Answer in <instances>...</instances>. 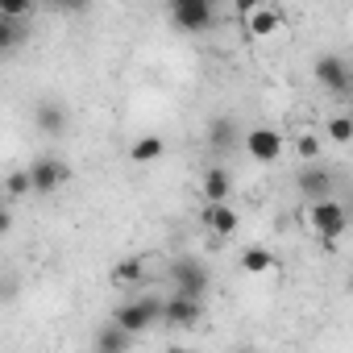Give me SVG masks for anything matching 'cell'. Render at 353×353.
<instances>
[{
  "label": "cell",
  "mask_w": 353,
  "mask_h": 353,
  "mask_svg": "<svg viewBox=\"0 0 353 353\" xmlns=\"http://www.w3.org/2000/svg\"><path fill=\"white\" fill-rule=\"evenodd\" d=\"M312 75L332 100H353V63L345 54H320L312 63Z\"/></svg>",
  "instance_id": "6da1fadb"
},
{
  "label": "cell",
  "mask_w": 353,
  "mask_h": 353,
  "mask_svg": "<svg viewBox=\"0 0 353 353\" xmlns=\"http://www.w3.org/2000/svg\"><path fill=\"white\" fill-rule=\"evenodd\" d=\"M158 320H162V299H154V295H145V299H129V303H121L117 316H112V324H117L121 332H129V336L150 332Z\"/></svg>",
  "instance_id": "7a4b0ae2"
},
{
  "label": "cell",
  "mask_w": 353,
  "mask_h": 353,
  "mask_svg": "<svg viewBox=\"0 0 353 353\" xmlns=\"http://www.w3.org/2000/svg\"><path fill=\"white\" fill-rule=\"evenodd\" d=\"M166 274H170V283H174V295H188V299H200V303H204V295H208V287H212L208 266H200L196 258H174V262L166 266Z\"/></svg>",
  "instance_id": "3957f363"
},
{
  "label": "cell",
  "mask_w": 353,
  "mask_h": 353,
  "mask_svg": "<svg viewBox=\"0 0 353 353\" xmlns=\"http://www.w3.org/2000/svg\"><path fill=\"white\" fill-rule=\"evenodd\" d=\"M170 21L183 34H204L212 30L216 9H212V0H170Z\"/></svg>",
  "instance_id": "277c9868"
},
{
  "label": "cell",
  "mask_w": 353,
  "mask_h": 353,
  "mask_svg": "<svg viewBox=\"0 0 353 353\" xmlns=\"http://www.w3.org/2000/svg\"><path fill=\"white\" fill-rule=\"evenodd\" d=\"M307 225L324 237V241H336L345 229H349V208L341 200H324V204H312L307 212Z\"/></svg>",
  "instance_id": "5b68a950"
},
{
  "label": "cell",
  "mask_w": 353,
  "mask_h": 353,
  "mask_svg": "<svg viewBox=\"0 0 353 353\" xmlns=\"http://www.w3.org/2000/svg\"><path fill=\"white\" fill-rule=\"evenodd\" d=\"M295 192H299V200H312V204L332 200V170L320 166V162L299 166V174H295Z\"/></svg>",
  "instance_id": "8992f818"
},
{
  "label": "cell",
  "mask_w": 353,
  "mask_h": 353,
  "mask_svg": "<svg viewBox=\"0 0 353 353\" xmlns=\"http://www.w3.org/2000/svg\"><path fill=\"white\" fill-rule=\"evenodd\" d=\"M71 179V166L63 162V158H38L34 166H30V183H34V196H50V192H59L63 183Z\"/></svg>",
  "instance_id": "52a82bcc"
},
{
  "label": "cell",
  "mask_w": 353,
  "mask_h": 353,
  "mask_svg": "<svg viewBox=\"0 0 353 353\" xmlns=\"http://www.w3.org/2000/svg\"><path fill=\"white\" fill-rule=\"evenodd\" d=\"M245 154H250L254 162H262V166L279 162V158H283V133H279V129H266V125L250 129V133H245Z\"/></svg>",
  "instance_id": "ba28073f"
},
{
  "label": "cell",
  "mask_w": 353,
  "mask_h": 353,
  "mask_svg": "<svg viewBox=\"0 0 353 353\" xmlns=\"http://www.w3.org/2000/svg\"><path fill=\"white\" fill-rule=\"evenodd\" d=\"M200 312H204V303L200 299H188V295H170L162 303V320L170 328H192V324H200Z\"/></svg>",
  "instance_id": "9c48e42d"
},
{
  "label": "cell",
  "mask_w": 353,
  "mask_h": 353,
  "mask_svg": "<svg viewBox=\"0 0 353 353\" xmlns=\"http://www.w3.org/2000/svg\"><path fill=\"white\" fill-rule=\"evenodd\" d=\"M200 225L208 229V233H216V237H233L237 233V212L229 208V204H208L204 212H200Z\"/></svg>",
  "instance_id": "30bf717a"
},
{
  "label": "cell",
  "mask_w": 353,
  "mask_h": 353,
  "mask_svg": "<svg viewBox=\"0 0 353 353\" xmlns=\"http://www.w3.org/2000/svg\"><path fill=\"white\" fill-rule=\"evenodd\" d=\"M208 141H212V150L229 154V150H237V141H245V133H241V125L233 117H216L208 125Z\"/></svg>",
  "instance_id": "8fae6325"
},
{
  "label": "cell",
  "mask_w": 353,
  "mask_h": 353,
  "mask_svg": "<svg viewBox=\"0 0 353 353\" xmlns=\"http://www.w3.org/2000/svg\"><path fill=\"white\" fill-rule=\"evenodd\" d=\"M200 192H204V200H208V204H225V200L233 196V179H229V170H225V166H208V170H204Z\"/></svg>",
  "instance_id": "7c38bea8"
},
{
  "label": "cell",
  "mask_w": 353,
  "mask_h": 353,
  "mask_svg": "<svg viewBox=\"0 0 353 353\" xmlns=\"http://www.w3.org/2000/svg\"><path fill=\"white\" fill-rule=\"evenodd\" d=\"M67 121H71L67 108H59L54 100H42V104L34 108V125H38L42 133H50V137H63V133H67Z\"/></svg>",
  "instance_id": "4fadbf2b"
},
{
  "label": "cell",
  "mask_w": 353,
  "mask_h": 353,
  "mask_svg": "<svg viewBox=\"0 0 353 353\" xmlns=\"http://www.w3.org/2000/svg\"><path fill=\"white\" fill-rule=\"evenodd\" d=\"M162 154H166V141H162L158 133H145V137H137V141L129 145V158H133V166H154Z\"/></svg>",
  "instance_id": "5bb4252c"
},
{
  "label": "cell",
  "mask_w": 353,
  "mask_h": 353,
  "mask_svg": "<svg viewBox=\"0 0 353 353\" xmlns=\"http://www.w3.org/2000/svg\"><path fill=\"white\" fill-rule=\"evenodd\" d=\"M279 26H283V13H279L274 5H266V0L245 17V30H250V34H279Z\"/></svg>",
  "instance_id": "9a60e30c"
},
{
  "label": "cell",
  "mask_w": 353,
  "mask_h": 353,
  "mask_svg": "<svg viewBox=\"0 0 353 353\" xmlns=\"http://www.w3.org/2000/svg\"><path fill=\"white\" fill-rule=\"evenodd\" d=\"M237 266H241L245 274H266V270H274V254H270L266 245H250V250H241Z\"/></svg>",
  "instance_id": "2e32d148"
},
{
  "label": "cell",
  "mask_w": 353,
  "mask_h": 353,
  "mask_svg": "<svg viewBox=\"0 0 353 353\" xmlns=\"http://www.w3.org/2000/svg\"><path fill=\"white\" fill-rule=\"evenodd\" d=\"M129 341H133L129 332H121L117 324H108V328H100V332H96V353H125V349H129Z\"/></svg>",
  "instance_id": "e0dca14e"
},
{
  "label": "cell",
  "mask_w": 353,
  "mask_h": 353,
  "mask_svg": "<svg viewBox=\"0 0 353 353\" xmlns=\"http://www.w3.org/2000/svg\"><path fill=\"white\" fill-rule=\"evenodd\" d=\"M21 42H26V26H21V21H9V17H0V50L9 54V50H17Z\"/></svg>",
  "instance_id": "ac0fdd59"
},
{
  "label": "cell",
  "mask_w": 353,
  "mask_h": 353,
  "mask_svg": "<svg viewBox=\"0 0 353 353\" xmlns=\"http://www.w3.org/2000/svg\"><path fill=\"white\" fill-rule=\"evenodd\" d=\"M34 192V183H30V170H13L9 179H5V200L9 204H17L21 196H30Z\"/></svg>",
  "instance_id": "d6986e66"
},
{
  "label": "cell",
  "mask_w": 353,
  "mask_h": 353,
  "mask_svg": "<svg viewBox=\"0 0 353 353\" xmlns=\"http://www.w3.org/2000/svg\"><path fill=\"white\" fill-rule=\"evenodd\" d=\"M112 283H121V287L141 283V258H121V262L112 266Z\"/></svg>",
  "instance_id": "ffe728a7"
},
{
  "label": "cell",
  "mask_w": 353,
  "mask_h": 353,
  "mask_svg": "<svg viewBox=\"0 0 353 353\" xmlns=\"http://www.w3.org/2000/svg\"><path fill=\"white\" fill-rule=\"evenodd\" d=\"M328 137H332L336 145H349V141H353V117H349V112L328 117Z\"/></svg>",
  "instance_id": "44dd1931"
},
{
  "label": "cell",
  "mask_w": 353,
  "mask_h": 353,
  "mask_svg": "<svg viewBox=\"0 0 353 353\" xmlns=\"http://www.w3.org/2000/svg\"><path fill=\"white\" fill-rule=\"evenodd\" d=\"M34 13L30 0H0V17H9V21H26Z\"/></svg>",
  "instance_id": "7402d4cb"
},
{
  "label": "cell",
  "mask_w": 353,
  "mask_h": 353,
  "mask_svg": "<svg viewBox=\"0 0 353 353\" xmlns=\"http://www.w3.org/2000/svg\"><path fill=\"white\" fill-rule=\"evenodd\" d=\"M295 150H299V158H303V162H316V154H320V141H316V137H312V133H303V137H299V145H295Z\"/></svg>",
  "instance_id": "603a6c76"
},
{
  "label": "cell",
  "mask_w": 353,
  "mask_h": 353,
  "mask_svg": "<svg viewBox=\"0 0 353 353\" xmlns=\"http://www.w3.org/2000/svg\"><path fill=\"white\" fill-rule=\"evenodd\" d=\"M170 353H200V349H192V345H179V349H170Z\"/></svg>",
  "instance_id": "cb8c5ba5"
},
{
  "label": "cell",
  "mask_w": 353,
  "mask_h": 353,
  "mask_svg": "<svg viewBox=\"0 0 353 353\" xmlns=\"http://www.w3.org/2000/svg\"><path fill=\"white\" fill-rule=\"evenodd\" d=\"M233 353H254V349H233Z\"/></svg>",
  "instance_id": "d4e9b609"
},
{
  "label": "cell",
  "mask_w": 353,
  "mask_h": 353,
  "mask_svg": "<svg viewBox=\"0 0 353 353\" xmlns=\"http://www.w3.org/2000/svg\"><path fill=\"white\" fill-rule=\"evenodd\" d=\"M349 221H353V204H349Z\"/></svg>",
  "instance_id": "484cf974"
},
{
  "label": "cell",
  "mask_w": 353,
  "mask_h": 353,
  "mask_svg": "<svg viewBox=\"0 0 353 353\" xmlns=\"http://www.w3.org/2000/svg\"><path fill=\"white\" fill-rule=\"evenodd\" d=\"M349 117H353V112H349Z\"/></svg>",
  "instance_id": "4316f807"
}]
</instances>
